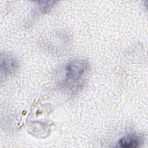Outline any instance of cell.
I'll list each match as a JSON object with an SVG mask.
<instances>
[{"label": "cell", "instance_id": "cell-1", "mask_svg": "<svg viewBox=\"0 0 148 148\" xmlns=\"http://www.w3.org/2000/svg\"><path fill=\"white\" fill-rule=\"evenodd\" d=\"M88 70L89 64L87 60L76 58L70 61L65 67L63 84L72 89L78 88L86 78Z\"/></svg>", "mask_w": 148, "mask_h": 148}, {"label": "cell", "instance_id": "cell-2", "mask_svg": "<svg viewBox=\"0 0 148 148\" xmlns=\"http://www.w3.org/2000/svg\"><path fill=\"white\" fill-rule=\"evenodd\" d=\"M18 67V61L13 56L6 53L1 54V77L2 79L14 73Z\"/></svg>", "mask_w": 148, "mask_h": 148}, {"label": "cell", "instance_id": "cell-3", "mask_svg": "<svg viewBox=\"0 0 148 148\" xmlns=\"http://www.w3.org/2000/svg\"><path fill=\"white\" fill-rule=\"evenodd\" d=\"M142 143V138L138 134L129 133L121 137L117 142V146L122 148H136Z\"/></svg>", "mask_w": 148, "mask_h": 148}, {"label": "cell", "instance_id": "cell-4", "mask_svg": "<svg viewBox=\"0 0 148 148\" xmlns=\"http://www.w3.org/2000/svg\"><path fill=\"white\" fill-rule=\"evenodd\" d=\"M40 2L42 3V5H39L40 10L42 12H46L47 10H49L50 8H51L52 6H53V4H52V3H54V2L51 1V2L49 4H47L48 3V2H46V1H45V4H43V2Z\"/></svg>", "mask_w": 148, "mask_h": 148}]
</instances>
